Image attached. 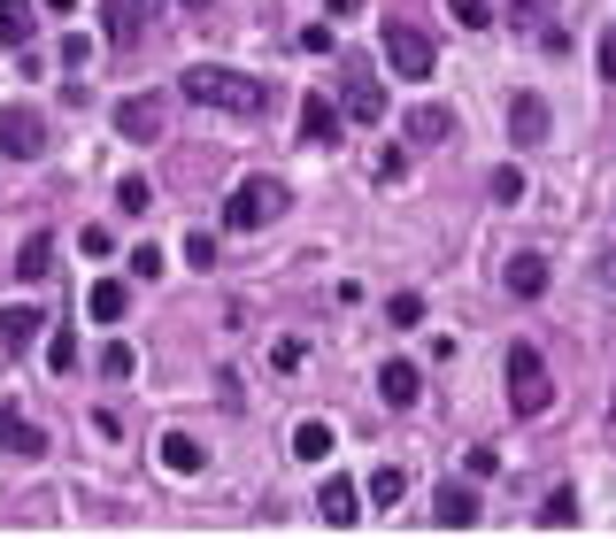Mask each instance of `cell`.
<instances>
[{"label": "cell", "instance_id": "603a6c76", "mask_svg": "<svg viewBox=\"0 0 616 539\" xmlns=\"http://www.w3.org/2000/svg\"><path fill=\"white\" fill-rule=\"evenodd\" d=\"M570 524H578V493H570V486H555V493L540 501V531H570Z\"/></svg>", "mask_w": 616, "mask_h": 539}, {"label": "cell", "instance_id": "e575fe53", "mask_svg": "<svg viewBox=\"0 0 616 539\" xmlns=\"http://www.w3.org/2000/svg\"><path fill=\"white\" fill-rule=\"evenodd\" d=\"M271 363H278V371H301V363H309V339H293V331H286V339L271 347Z\"/></svg>", "mask_w": 616, "mask_h": 539}, {"label": "cell", "instance_id": "9c48e42d", "mask_svg": "<svg viewBox=\"0 0 616 539\" xmlns=\"http://www.w3.org/2000/svg\"><path fill=\"white\" fill-rule=\"evenodd\" d=\"M0 455H16V463H39V455H47V431H39L32 416H16V409H0Z\"/></svg>", "mask_w": 616, "mask_h": 539}, {"label": "cell", "instance_id": "1f68e13d", "mask_svg": "<svg viewBox=\"0 0 616 539\" xmlns=\"http://www.w3.org/2000/svg\"><path fill=\"white\" fill-rule=\"evenodd\" d=\"M162 270H169V254H162V247H131V278H147V286H154Z\"/></svg>", "mask_w": 616, "mask_h": 539}, {"label": "cell", "instance_id": "ffe728a7", "mask_svg": "<svg viewBox=\"0 0 616 539\" xmlns=\"http://www.w3.org/2000/svg\"><path fill=\"white\" fill-rule=\"evenodd\" d=\"M301 139H316V147H331V139H339V109H331L324 93H309V101H301Z\"/></svg>", "mask_w": 616, "mask_h": 539}, {"label": "cell", "instance_id": "4fadbf2b", "mask_svg": "<svg viewBox=\"0 0 616 539\" xmlns=\"http://www.w3.org/2000/svg\"><path fill=\"white\" fill-rule=\"evenodd\" d=\"M501 286H508L516 301H540V293H548V254H508Z\"/></svg>", "mask_w": 616, "mask_h": 539}, {"label": "cell", "instance_id": "ba28073f", "mask_svg": "<svg viewBox=\"0 0 616 539\" xmlns=\"http://www.w3.org/2000/svg\"><path fill=\"white\" fill-rule=\"evenodd\" d=\"M508 139H516V147H548V139H555V116H548L540 93H516V101H508Z\"/></svg>", "mask_w": 616, "mask_h": 539}, {"label": "cell", "instance_id": "83f0119b", "mask_svg": "<svg viewBox=\"0 0 616 539\" xmlns=\"http://www.w3.org/2000/svg\"><path fill=\"white\" fill-rule=\"evenodd\" d=\"M116 209H124V216H147V209H154V186H147V177H124V186H116Z\"/></svg>", "mask_w": 616, "mask_h": 539}, {"label": "cell", "instance_id": "30bf717a", "mask_svg": "<svg viewBox=\"0 0 616 539\" xmlns=\"http://www.w3.org/2000/svg\"><path fill=\"white\" fill-rule=\"evenodd\" d=\"M378 393H386V409H416L424 401V371L393 354V363H378Z\"/></svg>", "mask_w": 616, "mask_h": 539}, {"label": "cell", "instance_id": "5bb4252c", "mask_svg": "<svg viewBox=\"0 0 616 539\" xmlns=\"http://www.w3.org/2000/svg\"><path fill=\"white\" fill-rule=\"evenodd\" d=\"M431 524L470 531V524H478V493H470V486H439V493H431Z\"/></svg>", "mask_w": 616, "mask_h": 539}, {"label": "cell", "instance_id": "6da1fadb", "mask_svg": "<svg viewBox=\"0 0 616 539\" xmlns=\"http://www.w3.org/2000/svg\"><path fill=\"white\" fill-rule=\"evenodd\" d=\"M186 101H201V109H224V116H262V85L247 77V70H224V62H193L186 70Z\"/></svg>", "mask_w": 616, "mask_h": 539}, {"label": "cell", "instance_id": "4dcf8cb0", "mask_svg": "<svg viewBox=\"0 0 616 539\" xmlns=\"http://www.w3.org/2000/svg\"><path fill=\"white\" fill-rule=\"evenodd\" d=\"M448 9H455L463 32H486V24H493V0H448Z\"/></svg>", "mask_w": 616, "mask_h": 539}, {"label": "cell", "instance_id": "74e56055", "mask_svg": "<svg viewBox=\"0 0 616 539\" xmlns=\"http://www.w3.org/2000/svg\"><path fill=\"white\" fill-rule=\"evenodd\" d=\"M85 54H93V39H85V32H62V62H70V70H77V62H85Z\"/></svg>", "mask_w": 616, "mask_h": 539}, {"label": "cell", "instance_id": "d590c367", "mask_svg": "<svg viewBox=\"0 0 616 539\" xmlns=\"http://www.w3.org/2000/svg\"><path fill=\"white\" fill-rule=\"evenodd\" d=\"M463 471H470V478H493V471H501V455H493V447H470Z\"/></svg>", "mask_w": 616, "mask_h": 539}, {"label": "cell", "instance_id": "484cf974", "mask_svg": "<svg viewBox=\"0 0 616 539\" xmlns=\"http://www.w3.org/2000/svg\"><path fill=\"white\" fill-rule=\"evenodd\" d=\"M486 193H493L501 209H516V201H524V170H516V162H501V170H493V186H486Z\"/></svg>", "mask_w": 616, "mask_h": 539}, {"label": "cell", "instance_id": "d6a6232c", "mask_svg": "<svg viewBox=\"0 0 616 539\" xmlns=\"http://www.w3.org/2000/svg\"><path fill=\"white\" fill-rule=\"evenodd\" d=\"M47 363H54V371H77V331H70V324L47 339Z\"/></svg>", "mask_w": 616, "mask_h": 539}, {"label": "cell", "instance_id": "7bdbcfd3", "mask_svg": "<svg viewBox=\"0 0 616 539\" xmlns=\"http://www.w3.org/2000/svg\"><path fill=\"white\" fill-rule=\"evenodd\" d=\"M178 9H209V0H178Z\"/></svg>", "mask_w": 616, "mask_h": 539}, {"label": "cell", "instance_id": "cb8c5ba5", "mask_svg": "<svg viewBox=\"0 0 616 539\" xmlns=\"http://www.w3.org/2000/svg\"><path fill=\"white\" fill-rule=\"evenodd\" d=\"M386 324H393V331H416V324H424V293H393V301H386Z\"/></svg>", "mask_w": 616, "mask_h": 539}, {"label": "cell", "instance_id": "ac0fdd59", "mask_svg": "<svg viewBox=\"0 0 616 539\" xmlns=\"http://www.w3.org/2000/svg\"><path fill=\"white\" fill-rule=\"evenodd\" d=\"M201 463H209V447H201V439H186V431H169V439H162V471H169V478H193Z\"/></svg>", "mask_w": 616, "mask_h": 539}, {"label": "cell", "instance_id": "b9f144b4", "mask_svg": "<svg viewBox=\"0 0 616 539\" xmlns=\"http://www.w3.org/2000/svg\"><path fill=\"white\" fill-rule=\"evenodd\" d=\"M601 286H608V293H616V254H608V262H601Z\"/></svg>", "mask_w": 616, "mask_h": 539}, {"label": "cell", "instance_id": "8fae6325", "mask_svg": "<svg viewBox=\"0 0 616 539\" xmlns=\"http://www.w3.org/2000/svg\"><path fill=\"white\" fill-rule=\"evenodd\" d=\"M316 516L331 524V531H347L363 516V486H347V478H324V493H316Z\"/></svg>", "mask_w": 616, "mask_h": 539}, {"label": "cell", "instance_id": "f546056e", "mask_svg": "<svg viewBox=\"0 0 616 539\" xmlns=\"http://www.w3.org/2000/svg\"><path fill=\"white\" fill-rule=\"evenodd\" d=\"M131 371H139V354H131L124 339H109V347H101V378H131Z\"/></svg>", "mask_w": 616, "mask_h": 539}, {"label": "cell", "instance_id": "60d3db41", "mask_svg": "<svg viewBox=\"0 0 616 539\" xmlns=\"http://www.w3.org/2000/svg\"><path fill=\"white\" fill-rule=\"evenodd\" d=\"M39 9H54V16H70V9H85V0H39Z\"/></svg>", "mask_w": 616, "mask_h": 539}, {"label": "cell", "instance_id": "9a60e30c", "mask_svg": "<svg viewBox=\"0 0 616 539\" xmlns=\"http://www.w3.org/2000/svg\"><path fill=\"white\" fill-rule=\"evenodd\" d=\"M39 324H47V309H32V301L0 309V347H9V354H24V347L39 339Z\"/></svg>", "mask_w": 616, "mask_h": 539}, {"label": "cell", "instance_id": "d6986e66", "mask_svg": "<svg viewBox=\"0 0 616 539\" xmlns=\"http://www.w3.org/2000/svg\"><path fill=\"white\" fill-rule=\"evenodd\" d=\"M331 447H339V431H331L324 416H301V424H293V455H301V463H324Z\"/></svg>", "mask_w": 616, "mask_h": 539}, {"label": "cell", "instance_id": "8992f818", "mask_svg": "<svg viewBox=\"0 0 616 539\" xmlns=\"http://www.w3.org/2000/svg\"><path fill=\"white\" fill-rule=\"evenodd\" d=\"M162 124H169V101H162V93H131V101H116V131H124L131 147H154Z\"/></svg>", "mask_w": 616, "mask_h": 539}, {"label": "cell", "instance_id": "2e32d148", "mask_svg": "<svg viewBox=\"0 0 616 539\" xmlns=\"http://www.w3.org/2000/svg\"><path fill=\"white\" fill-rule=\"evenodd\" d=\"M32 32H39V0H0V47H32Z\"/></svg>", "mask_w": 616, "mask_h": 539}, {"label": "cell", "instance_id": "836d02e7", "mask_svg": "<svg viewBox=\"0 0 616 539\" xmlns=\"http://www.w3.org/2000/svg\"><path fill=\"white\" fill-rule=\"evenodd\" d=\"M186 270H216V239L209 231H186Z\"/></svg>", "mask_w": 616, "mask_h": 539}, {"label": "cell", "instance_id": "5b68a950", "mask_svg": "<svg viewBox=\"0 0 616 539\" xmlns=\"http://www.w3.org/2000/svg\"><path fill=\"white\" fill-rule=\"evenodd\" d=\"M0 154H16V162H39V154H47V116H39L32 101L0 109Z\"/></svg>", "mask_w": 616, "mask_h": 539}, {"label": "cell", "instance_id": "e0dca14e", "mask_svg": "<svg viewBox=\"0 0 616 539\" xmlns=\"http://www.w3.org/2000/svg\"><path fill=\"white\" fill-rule=\"evenodd\" d=\"M16 278H24V286H47V278H54V239H47V231H32V239L16 247Z\"/></svg>", "mask_w": 616, "mask_h": 539}, {"label": "cell", "instance_id": "8d00e7d4", "mask_svg": "<svg viewBox=\"0 0 616 539\" xmlns=\"http://www.w3.org/2000/svg\"><path fill=\"white\" fill-rule=\"evenodd\" d=\"M77 247H85V254H116V239H109L101 224H85V231H77Z\"/></svg>", "mask_w": 616, "mask_h": 539}, {"label": "cell", "instance_id": "4316f807", "mask_svg": "<svg viewBox=\"0 0 616 539\" xmlns=\"http://www.w3.org/2000/svg\"><path fill=\"white\" fill-rule=\"evenodd\" d=\"M370 177H378V186H401V177H408V154H401V147H378V154H370Z\"/></svg>", "mask_w": 616, "mask_h": 539}, {"label": "cell", "instance_id": "7c38bea8", "mask_svg": "<svg viewBox=\"0 0 616 539\" xmlns=\"http://www.w3.org/2000/svg\"><path fill=\"white\" fill-rule=\"evenodd\" d=\"M339 101H347V116H355V124H378V116H386V93H378V77H370V70H347Z\"/></svg>", "mask_w": 616, "mask_h": 539}, {"label": "cell", "instance_id": "44dd1931", "mask_svg": "<svg viewBox=\"0 0 616 539\" xmlns=\"http://www.w3.org/2000/svg\"><path fill=\"white\" fill-rule=\"evenodd\" d=\"M401 131H408V147H439V139L455 131V116H448V109H408V124H401Z\"/></svg>", "mask_w": 616, "mask_h": 539}, {"label": "cell", "instance_id": "7a4b0ae2", "mask_svg": "<svg viewBox=\"0 0 616 539\" xmlns=\"http://www.w3.org/2000/svg\"><path fill=\"white\" fill-rule=\"evenodd\" d=\"M508 409H516V416H548V409H555L548 354H540L532 339H516V347H508Z\"/></svg>", "mask_w": 616, "mask_h": 539}, {"label": "cell", "instance_id": "f35d334b", "mask_svg": "<svg viewBox=\"0 0 616 539\" xmlns=\"http://www.w3.org/2000/svg\"><path fill=\"white\" fill-rule=\"evenodd\" d=\"M324 16H339V24H347V16H363V0H324Z\"/></svg>", "mask_w": 616, "mask_h": 539}, {"label": "cell", "instance_id": "7402d4cb", "mask_svg": "<svg viewBox=\"0 0 616 539\" xmlns=\"http://www.w3.org/2000/svg\"><path fill=\"white\" fill-rule=\"evenodd\" d=\"M85 309H93V316H101V324H124V316H131V293H124V286H116V278H101V286H93V293H85Z\"/></svg>", "mask_w": 616, "mask_h": 539}, {"label": "cell", "instance_id": "d4e9b609", "mask_svg": "<svg viewBox=\"0 0 616 539\" xmlns=\"http://www.w3.org/2000/svg\"><path fill=\"white\" fill-rule=\"evenodd\" d=\"M401 493H408V478H401L393 463H386V471H370V509H393Z\"/></svg>", "mask_w": 616, "mask_h": 539}, {"label": "cell", "instance_id": "52a82bcc", "mask_svg": "<svg viewBox=\"0 0 616 539\" xmlns=\"http://www.w3.org/2000/svg\"><path fill=\"white\" fill-rule=\"evenodd\" d=\"M508 24L532 39V47H555V54H563V16H555V0H508Z\"/></svg>", "mask_w": 616, "mask_h": 539}, {"label": "cell", "instance_id": "ab89813d", "mask_svg": "<svg viewBox=\"0 0 616 539\" xmlns=\"http://www.w3.org/2000/svg\"><path fill=\"white\" fill-rule=\"evenodd\" d=\"M601 77H616V32L601 39Z\"/></svg>", "mask_w": 616, "mask_h": 539}, {"label": "cell", "instance_id": "f1b7e54d", "mask_svg": "<svg viewBox=\"0 0 616 539\" xmlns=\"http://www.w3.org/2000/svg\"><path fill=\"white\" fill-rule=\"evenodd\" d=\"M101 32H109V39H139V16H131V0H109V9H101Z\"/></svg>", "mask_w": 616, "mask_h": 539}, {"label": "cell", "instance_id": "277c9868", "mask_svg": "<svg viewBox=\"0 0 616 539\" xmlns=\"http://www.w3.org/2000/svg\"><path fill=\"white\" fill-rule=\"evenodd\" d=\"M378 39H386V70H393V77H408V85H424V77L439 70L431 32H416L408 16H386V24H378Z\"/></svg>", "mask_w": 616, "mask_h": 539}, {"label": "cell", "instance_id": "3957f363", "mask_svg": "<svg viewBox=\"0 0 616 539\" xmlns=\"http://www.w3.org/2000/svg\"><path fill=\"white\" fill-rule=\"evenodd\" d=\"M293 209V193L278 186V177H239V186L224 193V224L231 231H262V224H278Z\"/></svg>", "mask_w": 616, "mask_h": 539}]
</instances>
